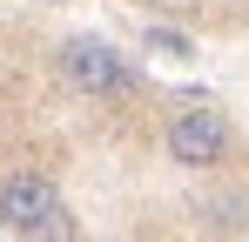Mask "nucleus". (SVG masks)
Listing matches in <instances>:
<instances>
[{
    "label": "nucleus",
    "mask_w": 249,
    "mask_h": 242,
    "mask_svg": "<svg viewBox=\"0 0 249 242\" xmlns=\"http://www.w3.org/2000/svg\"><path fill=\"white\" fill-rule=\"evenodd\" d=\"M168 155L182 161V168H215V161L229 155V115L182 108V115L168 121Z\"/></svg>",
    "instance_id": "nucleus-2"
},
{
    "label": "nucleus",
    "mask_w": 249,
    "mask_h": 242,
    "mask_svg": "<svg viewBox=\"0 0 249 242\" xmlns=\"http://www.w3.org/2000/svg\"><path fill=\"white\" fill-rule=\"evenodd\" d=\"M54 61H61V81L81 87V94H122V87H135V68L122 61V47H108V40L74 34V40H61Z\"/></svg>",
    "instance_id": "nucleus-1"
},
{
    "label": "nucleus",
    "mask_w": 249,
    "mask_h": 242,
    "mask_svg": "<svg viewBox=\"0 0 249 242\" xmlns=\"http://www.w3.org/2000/svg\"><path fill=\"white\" fill-rule=\"evenodd\" d=\"M27 242H81V229H74V215L61 208V215H54L47 229H34V236H27Z\"/></svg>",
    "instance_id": "nucleus-5"
},
{
    "label": "nucleus",
    "mask_w": 249,
    "mask_h": 242,
    "mask_svg": "<svg viewBox=\"0 0 249 242\" xmlns=\"http://www.w3.org/2000/svg\"><path fill=\"white\" fill-rule=\"evenodd\" d=\"M54 215H61V189H54L47 175H7V182H0V222L20 242L34 236V229H47Z\"/></svg>",
    "instance_id": "nucleus-3"
},
{
    "label": "nucleus",
    "mask_w": 249,
    "mask_h": 242,
    "mask_svg": "<svg viewBox=\"0 0 249 242\" xmlns=\"http://www.w3.org/2000/svg\"><path fill=\"white\" fill-rule=\"evenodd\" d=\"M148 47H155V54H175V61H189V54H196L189 34H175V27H148Z\"/></svg>",
    "instance_id": "nucleus-4"
}]
</instances>
